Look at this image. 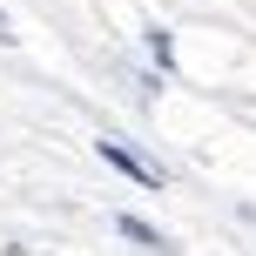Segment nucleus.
I'll use <instances>...</instances> for the list:
<instances>
[{
    "mask_svg": "<svg viewBox=\"0 0 256 256\" xmlns=\"http://www.w3.org/2000/svg\"><path fill=\"white\" fill-rule=\"evenodd\" d=\"M115 230L128 236V243H142V250H162V230H148V222H142V216H122Z\"/></svg>",
    "mask_w": 256,
    "mask_h": 256,
    "instance_id": "nucleus-2",
    "label": "nucleus"
},
{
    "mask_svg": "<svg viewBox=\"0 0 256 256\" xmlns=\"http://www.w3.org/2000/svg\"><path fill=\"white\" fill-rule=\"evenodd\" d=\"M148 48H155V61H162V68L176 61V48H168V34H162V27H148Z\"/></svg>",
    "mask_w": 256,
    "mask_h": 256,
    "instance_id": "nucleus-3",
    "label": "nucleus"
},
{
    "mask_svg": "<svg viewBox=\"0 0 256 256\" xmlns=\"http://www.w3.org/2000/svg\"><path fill=\"white\" fill-rule=\"evenodd\" d=\"M102 162H115V168H122V176H128V182H142V189H162V168H148V162H142V155H135V148H122V142H115V135H108V142H102Z\"/></svg>",
    "mask_w": 256,
    "mask_h": 256,
    "instance_id": "nucleus-1",
    "label": "nucleus"
}]
</instances>
